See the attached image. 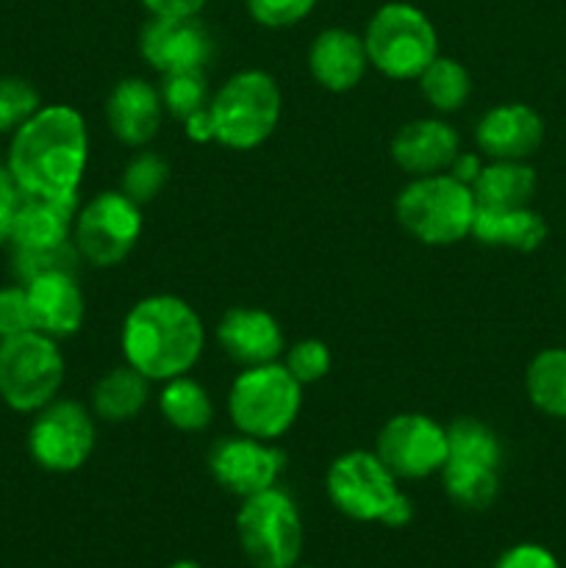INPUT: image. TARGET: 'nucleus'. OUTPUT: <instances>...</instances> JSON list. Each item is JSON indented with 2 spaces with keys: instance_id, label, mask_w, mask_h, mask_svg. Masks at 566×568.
I'll return each instance as SVG.
<instances>
[{
  "instance_id": "f257e3e1",
  "label": "nucleus",
  "mask_w": 566,
  "mask_h": 568,
  "mask_svg": "<svg viewBox=\"0 0 566 568\" xmlns=\"http://www.w3.org/2000/svg\"><path fill=\"white\" fill-rule=\"evenodd\" d=\"M89 161V131L72 105H42L11 133L6 170L33 197H72Z\"/></svg>"
},
{
  "instance_id": "f03ea898",
  "label": "nucleus",
  "mask_w": 566,
  "mask_h": 568,
  "mask_svg": "<svg viewBox=\"0 0 566 568\" xmlns=\"http://www.w3.org/2000/svg\"><path fill=\"white\" fill-rule=\"evenodd\" d=\"M120 344L125 364L150 383L172 381L192 372L203 355V320L175 294H150L128 311Z\"/></svg>"
},
{
  "instance_id": "7ed1b4c3",
  "label": "nucleus",
  "mask_w": 566,
  "mask_h": 568,
  "mask_svg": "<svg viewBox=\"0 0 566 568\" xmlns=\"http://www.w3.org/2000/svg\"><path fill=\"white\" fill-rule=\"evenodd\" d=\"M325 491L333 508L353 521H381L400 530L414 519V505L400 491L397 477L370 449L338 455L327 469Z\"/></svg>"
},
{
  "instance_id": "20e7f679",
  "label": "nucleus",
  "mask_w": 566,
  "mask_h": 568,
  "mask_svg": "<svg viewBox=\"0 0 566 568\" xmlns=\"http://www.w3.org/2000/svg\"><path fill=\"white\" fill-rule=\"evenodd\" d=\"M475 209L472 186L455 181L449 172L414 178L394 200V214L403 231L431 247H449L472 236Z\"/></svg>"
},
{
  "instance_id": "39448f33",
  "label": "nucleus",
  "mask_w": 566,
  "mask_h": 568,
  "mask_svg": "<svg viewBox=\"0 0 566 568\" xmlns=\"http://www.w3.org/2000/svg\"><path fill=\"white\" fill-rule=\"evenodd\" d=\"M214 142L228 150H255L275 133L283 111V94L264 70H242L228 78L211 98Z\"/></svg>"
},
{
  "instance_id": "423d86ee",
  "label": "nucleus",
  "mask_w": 566,
  "mask_h": 568,
  "mask_svg": "<svg viewBox=\"0 0 566 568\" xmlns=\"http://www.w3.org/2000/svg\"><path fill=\"white\" fill-rule=\"evenodd\" d=\"M303 408V386L283 364L247 366L228 392V414L244 436L275 442L297 422Z\"/></svg>"
},
{
  "instance_id": "0eeeda50",
  "label": "nucleus",
  "mask_w": 566,
  "mask_h": 568,
  "mask_svg": "<svg viewBox=\"0 0 566 568\" xmlns=\"http://www.w3.org/2000/svg\"><path fill=\"white\" fill-rule=\"evenodd\" d=\"M503 444L481 419L461 416L447 427V460L442 483L447 497L464 510H486L497 499Z\"/></svg>"
},
{
  "instance_id": "6e6552de",
  "label": "nucleus",
  "mask_w": 566,
  "mask_h": 568,
  "mask_svg": "<svg viewBox=\"0 0 566 568\" xmlns=\"http://www.w3.org/2000/svg\"><path fill=\"white\" fill-rule=\"evenodd\" d=\"M366 59L394 81H416L438 55V33L431 17L411 3H386L364 31Z\"/></svg>"
},
{
  "instance_id": "1a4fd4ad",
  "label": "nucleus",
  "mask_w": 566,
  "mask_h": 568,
  "mask_svg": "<svg viewBox=\"0 0 566 568\" xmlns=\"http://www.w3.org/2000/svg\"><path fill=\"white\" fill-rule=\"evenodd\" d=\"M236 536L244 558L253 568H294L305 544L303 519L283 488L242 499L236 514Z\"/></svg>"
},
{
  "instance_id": "9d476101",
  "label": "nucleus",
  "mask_w": 566,
  "mask_h": 568,
  "mask_svg": "<svg viewBox=\"0 0 566 568\" xmlns=\"http://www.w3.org/2000/svg\"><path fill=\"white\" fill-rule=\"evenodd\" d=\"M64 383V355L39 331L0 342V399L17 414H37Z\"/></svg>"
},
{
  "instance_id": "9b49d317",
  "label": "nucleus",
  "mask_w": 566,
  "mask_h": 568,
  "mask_svg": "<svg viewBox=\"0 0 566 568\" xmlns=\"http://www.w3.org/2000/svg\"><path fill=\"white\" fill-rule=\"evenodd\" d=\"M142 236V205L133 203L128 194L100 192L83 209H78L72 225V244L87 264L117 266L131 255Z\"/></svg>"
},
{
  "instance_id": "f8f14e48",
  "label": "nucleus",
  "mask_w": 566,
  "mask_h": 568,
  "mask_svg": "<svg viewBox=\"0 0 566 568\" xmlns=\"http://www.w3.org/2000/svg\"><path fill=\"white\" fill-rule=\"evenodd\" d=\"M94 422L75 399H53L37 410L28 427V453L33 464L53 475H70L94 449Z\"/></svg>"
},
{
  "instance_id": "ddd939ff",
  "label": "nucleus",
  "mask_w": 566,
  "mask_h": 568,
  "mask_svg": "<svg viewBox=\"0 0 566 568\" xmlns=\"http://www.w3.org/2000/svg\"><path fill=\"white\" fill-rule=\"evenodd\" d=\"M375 455L397 480H425L447 460V427L425 414L392 416L377 433Z\"/></svg>"
},
{
  "instance_id": "4468645a",
  "label": "nucleus",
  "mask_w": 566,
  "mask_h": 568,
  "mask_svg": "<svg viewBox=\"0 0 566 568\" xmlns=\"http://www.w3.org/2000/svg\"><path fill=\"white\" fill-rule=\"evenodd\" d=\"M286 469V453L253 436H222L209 449V471L216 486L239 499L277 486V477Z\"/></svg>"
},
{
  "instance_id": "2eb2a0df",
  "label": "nucleus",
  "mask_w": 566,
  "mask_h": 568,
  "mask_svg": "<svg viewBox=\"0 0 566 568\" xmlns=\"http://www.w3.org/2000/svg\"><path fill=\"white\" fill-rule=\"evenodd\" d=\"M214 50V37L200 17H150L139 33V53L161 75L205 70Z\"/></svg>"
},
{
  "instance_id": "dca6fc26",
  "label": "nucleus",
  "mask_w": 566,
  "mask_h": 568,
  "mask_svg": "<svg viewBox=\"0 0 566 568\" xmlns=\"http://www.w3.org/2000/svg\"><path fill=\"white\" fill-rule=\"evenodd\" d=\"M475 142L492 161H525L542 148L544 120L525 103L494 105L477 120Z\"/></svg>"
},
{
  "instance_id": "f3484780",
  "label": "nucleus",
  "mask_w": 566,
  "mask_h": 568,
  "mask_svg": "<svg viewBox=\"0 0 566 568\" xmlns=\"http://www.w3.org/2000/svg\"><path fill=\"white\" fill-rule=\"evenodd\" d=\"M216 342H220L222 353L244 369L275 364L286 347V338H283L275 316L261 308H244V305L222 314L220 325H216Z\"/></svg>"
},
{
  "instance_id": "a211bd4d",
  "label": "nucleus",
  "mask_w": 566,
  "mask_h": 568,
  "mask_svg": "<svg viewBox=\"0 0 566 568\" xmlns=\"http://www.w3.org/2000/svg\"><path fill=\"white\" fill-rule=\"evenodd\" d=\"M461 153V136L449 122L438 116L411 120L394 133L392 159L411 178L447 172Z\"/></svg>"
},
{
  "instance_id": "6ab92c4d",
  "label": "nucleus",
  "mask_w": 566,
  "mask_h": 568,
  "mask_svg": "<svg viewBox=\"0 0 566 568\" xmlns=\"http://www.w3.org/2000/svg\"><path fill=\"white\" fill-rule=\"evenodd\" d=\"M28 303H31L33 331L50 338H70L81 331L87 303L72 272H48L26 283Z\"/></svg>"
},
{
  "instance_id": "aec40b11",
  "label": "nucleus",
  "mask_w": 566,
  "mask_h": 568,
  "mask_svg": "<svg viewBox=\"0 0 566 568\" xmlns=\"http://www.w3.org/2000/svg\"><path fill=\"white\" fill-rule=\"evenodd\" d=\"M164 103L144 78H122L105 98V120L125 148H144L159 133Z\"/></svg>"
},
{
  "instance_id": "412c9836",
  "label": "nucleus",
  "mask_w": 566,
  "mask_h": 568,
  "mask_svg": "<svg viewBox=\"0 0 566 568\" xmlns=\"http://www.w3.org/2000/svg\"><path fill=\"white\" fill-rule=\"evenodd\" d=\"M370 59H366L364 37L347 28H325L316 33L309 48V70L314 81L327 92H350L361 83Z\"/></svg>"
},
{
  "instance_id": "4be33fe9",
  "label": "nucleus",
  "mask_w": 566,
  "mask_h": 568,
  "mask_svg": "<svg viewBox=\"0 0 566 568\" xmlns=\"http://www.w3.org/2000/svg\"><path fill=\"white\" fill-rule=\"evenodd\" d=\"M78 194L72 197H22L17 211L11 239L14 250H50L72 239V225L78 214Z\"/></svg>"
},
{
  "instance_id": "5701e85b",
  "label": "nucleus",
  "mask_w": 566,
  "mask_h": 568,
  "mask_svg": "<svg viewBox=\"0 0 566 568\" xmlns=\"http://www.w3.org/2000/svg\"><path fill=\"white\" fill-rule=\"evenodd\" d=\"M472 236L488 247L533 253L547 239V222L530 205H522V209H483V205H477L475 220H472Z\"/></svg>"
},
{
  "instance_id": "b1692460",
  "label": "nucleus",
  "mask_w": 566,
  "mask_h": 568,
  "mask_svg": "<svg viewBox=\"0 0 566 568\" xmlns=\"http://www.w3.org/2000/svg\"><path fill=\"white\" fill-rule=\"evenodd\" d=\"M472 194L483 209H522L536 194V172L525 161H492L483 164Z\"/></svg>"
},
{
  "instance_id": "393cba45",
  "label": "nucleus",
  "mask_w": 566,
  "mask_h": 568,
  "mask_svg": "<svg viewBox=\"0 0 566 568\" xmlns=\"http://www.w3.org/2000/svg\"><path fill=\"white\" fill-rule=\"evenodd\" d=\"M148 397L150 381L125 364L100 377L98 386L92 388V408L103 422L120 425V422L137 419L148 405Z\"/></svg>"
},
{
  "instance_id": "a878e982",
  "label": "nucleus",
  "mask_w": 566,
  "mask_h": 568,
  "mask_svg": "<svg viewBox=\"0 0 566 568\" xmlns=\"http://www.w3.org/2000/svg\"><path fill=\"white\" fill-rule=\"evenodd\" d=\"M159 410L181 433H200L214 419V403H211L209 392L189 375L164 381V388L159 394Z\"/></svg>"
},
{
  "instance_id": "bb28decb",
  "label": "nucleus",
  "mask_w": 566,
  "mask_h": 568,
  "mask_svg": "<svg viewBox=\"0 0 566 568\" xmlns=\"http://www.w3.org/2000/svg\"><path fill=\"white\" fill-rule=\"evenodd\" d=\"M525 388L542 414L566 419V349H542L527 366Z\"/></svg>"
},
{
  "instance_id": "cd10ccee",
  "label": "nucleus",
  "mask_w": 566,
  "mask_h": 568,
  "mask_svg": "<svg viewBox=\"0 0 566 568\" xmlns=\"http://www.w3.org/2000/svg\"><path fill=\"white\" fill-rule=\"evenodd\" d=\"M416 81H420L422 98L438 114H453V111H458L469 100L472 92V78L466 72V67L461 61L447 59V55H436L422 70V75Z\"/></svg>"
},
{
  "instance_id": "c85d7f7f",
  "label": "nucleus",
  "mask_w": 566,
  "mask_h": 568,
  "mask_svg": "<svg viewBox=\"0 0 566 568\" xmlns=\"http://www.w3.org/2000/svg\"><path fill=\"white\" fill-rule=\"evenodd\" d=\"M159 94L166 114L178 122H186L189 116L211 105L209 78H205V70L166 72V75H161Z\"/></svg>"
},
{
  "instance_id": "c756f323",
  "label": "nucleus",
  "mask_w": 566,
  "mask_h": 568,
  "mask_svg": "<svg viewBox=\"0 0 566 568\" xmlns=\"http://www.w3.org/2000/svg\"><path fill=\"white\" fill-rule=\"evenodd\" d=\"M170 181V166L153 150H139L125 164L120 175V192L128 194L137 205L150 203L159 197L161 189Z\"/></svg>"
},
{
  "instance_id": "7c9ffc66",
  "label": "nucleus",
  "mask_w": 566,
  "mask_h": 568,
  "mask_svg": "<svg viewBox=\"0 0 566 568\" xmlns=\"http://www.w3.org/2000/svg\"><path fill=\"white\" fill-rule=\"evenodd\" d=\"M81 261L83 258L75 244L67 242L50 250H14L11 270L22 283H28L39 275H48V272H72L75 275Z\"/></svg>"
},
{
  "instance_id": "2f4dec72",
  "label": "nucleus",
  "mask_w": 566,
  "mask_h": 568,
  "mask_svg": "<svg viewBox=\"0 0 566 568\" xmlns=\"http://www.w3.org/2000/svg\"><path fill=\"white\" fill-rule=\"evenodd\" d=\"M39 109H42V100L31 81L17 75H0V133H14Z\"/></svg>"
},
{
  "instance_id": "473e14b6",
  "label": "nucleus",
  "mask_w": 566,
  "mask_h": 568,
  "mask_svg": "<svg viewBox=\"0 0 566 568\" xmlns=\"http://www.w3.org/2000/svg\"><path fill=\"white\" fill-rule=\"evenodd\" d=\"M283 366L289 369V375L300 383V386H311V383H320L322 377L331 372V349L320 338H303V342L292 344L286 349V361Z\"/></svg>"
},
{
  "instance_id": "72a5a7b5",
  "label": "nucleus",
  "mask_w": 566,
  "mask_h": 568,
  "mask_svg": "<svg viewBox=\"0 0 566 568\" xmlns=\"http://www.w3.org/2000/svg\"><path fill=\"white\" fill-rule=\"evenodd\" d=\"M316 0H247V11L264 28H292L314 11Z\"/></svg>"
},
{
  "instance_id": "f704fd0d",
  "label": "nucleus",
  "mask_w": 566,
  "mask_h": 568,
  "mask_svg": "<svg viewBox=\"0 0 566 568\" xmlns=\"http://www.w3.org/2000/svg\"><path fill=\"white\" fill-rule=\"evenodd\" d=\"M28 331H33V316L26 286L0 288V342Z\"/></svg>"
},
{
  "instance_id": "c9c22d12",
  "label": "nucleus",
  "mask_w": 566,
  "mask_h": 568,
  "mask_svg": "<svg viewBox=\"0 0 566 568\" xmlns=\"http://www.w3.org/2000/svg\"><path fill=\"white\" fill-rule=\"evenodd\" d=\"M492 568H560L555 555L542 544H516L505 549Z\"/></svg>"
},
{
  "instance_id": "e433bc0d",
  "label": "nucleus",
  "mask_w": 566,
  "mask_h": 568,
  "mask_svg": "<svg viewBox=\"0 0 566 568\" xmlns=\"http://www.w3.org/2000/svg\"><path fill=\"white\" fill-rule=\"evenodd\" d=\"M22 197H26V192L17 186L11 172L6 166H0V244L11 239V227H14Z\"/></svg>"
},
{
  "instance_id": "4c0bfd02",
  "label": "nucleus",
  "mask_w": 566,
  "mask_h": 568,
  "mask_svg": "<svg viewBox=\"0 0 566 568\" xmlns=\"http://www.w3.org/2000/svg\"><path fill=\"white\" fill-rule=\"evenodd\" d=\"M209 0H142L150 17H198Z\"/></svg>"
},
{
  "instance_id": "58836bf2",
  "label": "nucleus",
  "mask_w": 566,
  "mask_h": 568,
  "mask_svg": "<svg viewBox=\"0 0 566 568\" xmlns=\"http://www.w3.org/2000/svg\"><path fill=\"white\" fill-rule=\"evenodd\" d=\"M183 133H186L189 142H198V144L214 142V122H211V111L203 109L198 111V114L189 116V120L183 122Z\"/></svg>"
},
{
  "instance_id": "ea45409f",
  "label": "nucleus",
  "mask_w": 566,
  "mask_h": 568,
  "mask_svg": "<svg viewBox=\"0 0 566 568\" xmlns=\"http://www.w3.org/2000/svg\"><path fill=\"white\" fill-rule=\"evenodd\" d=\"M481 170H483L481 155H477V153H458V155H455L453 164H449L447 172L455 178V181L472 186V183H475V178L481 175Z\"/></svg>"
},
{
  "instance_id": "a19ab883",
  "label": "nucleus",
  "mask_w": 566,
  "mask_h": 568,
  "mask_svg": "<svg viewBox=\"0 0 566 568\" xmlns=\"http://www.w3.org/2000/svg\"><path fill=\"white\" fill-rule=\"evenodd\" d=\"M166 568H203V566L194 564V560H175V564H170Z\"/></svg>"
},
{
  "instance_id": "79ce46f5",
  "label": "nucleus",
  "mask_w": 566,
  "mask_h": 568,
  "mask_svg": "<svg viewBox=\"0 0 566 568\" xmlns=\"http://www.w3.org/2000/svg\"><path fill=\"white\" fill-rule=\"evenodd\" d=\"M294 568H316V566H300V564H297Z\"/></svg>"
}]
</instances>
